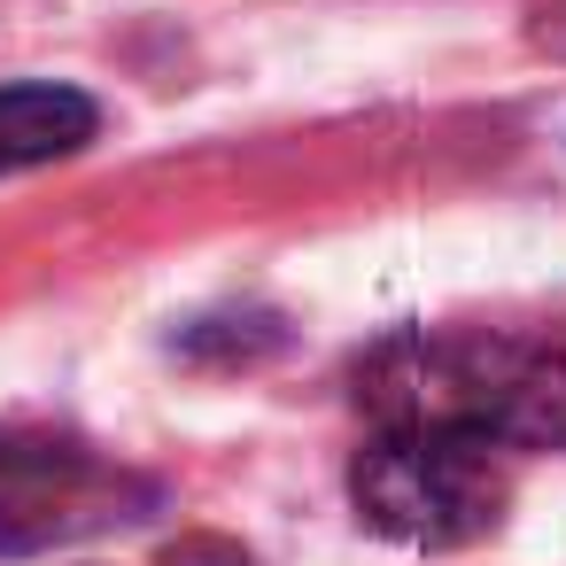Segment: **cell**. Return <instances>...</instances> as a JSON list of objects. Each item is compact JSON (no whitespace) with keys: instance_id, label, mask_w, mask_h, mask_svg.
Instances as JSON below:
<instances>
[{"instance_id":"6da1fadb","label":"cell","mask_w":566,"mask_h":566,"mask_svg":"<svg viewBox=\"0 0 566 566\" xmlns=\"http://www.w3.org/2000/svg\"><path fill=\"white\" fill-rule=\"evenodd\" d=\"M380 427H458L512 450L566 442V349L504 334H396L357 373Z\"/></svg>"},{"instance_id":"7a4b0ae2","label":"cell","mask_w":566,"mask_h":566,"mask_svg":"<svg viewBox=\"0 0 566 566\" xmlns=\"http://www.w3.org/2000/svg\"><path fill=\"white\" fill-rule=\"evenodd\" d=\"M349 496L380 535L450 551L496 527L504 465H496V442L458 427H380L349 465Z\"/></svg>"},{"instance_id":"3957f363","label":"cell","mask_w":566,"mask_h":566,"mask_svg":"<svg viewBox=\"0 0 566 566\" xmlns=\"http://www.w3.org/2000/svg\"><path fill=\"white\" fill-rule=\"evenodd\" d=\"M86 504V458L63 442H0V543H40Z\"/></svg>"},{"instance_id":"277c9868","label":"cell","mask_w":566,"mask_h":566,"mask_svg":"<svg viewBox=\"0 0 566 566\" xmlns=\"http://www.w3.org/2000/svg\"><path fill=\"white\" fill-rule=\"evenodd\" d=\"M102 133V109L78 86H0V171L78 156Z\"/></svg>"},{"instance_id":"5b68a950","label":"cell","mask_w":566,"mask_h":566,"mask_svg":"<svg viewBox=\"0 0 566 566\" xmlns=\"http://www.w3.org/2000/svg\"><path fill=\"white\" fill-rule=\"evenodd\" d=\"M164 566H249L233 543H218V535H195V543H179V551H164Z\"/></svg>"}]
</instances>
